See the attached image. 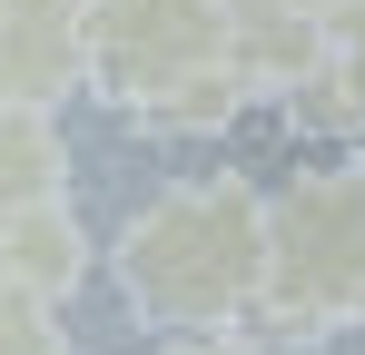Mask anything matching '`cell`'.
Listing matches in <instances>:
<instances>
[{
	"instance_id": "2",
	"label": "cell",
	"mask_w": 365,
	"mask_h": 355,
	"mask_svg": "<svg viewBox=\"0 0 365 355\" xmlns=\"http://www.w3.org/2000/svg\"><path fill=\"white\" fill-rule=\"evenodd\" d=\"M267 336H365V158L356 168H306L267 197Z\"/></svg>"
},
{
	"instance_id": "8",
	"label": "cell",
	"mask_w": 365,
	"mask_h": 355,
	"mask_svg": "<svg viewBox=\"0 0 365 355\" xmlns=\"http://www.w3.org/2000/svg\"><path fill=\"white\" fill-rule=\"evenodd\" d=\"M0 355H69V336H60V306H50V296L0 287Z\"/></svg>"
},
{
	"instance_id": "6",
	"label": "cell",
	"mask_w": 365,
	"mask_h": 355,
	"mask_svg": "<svg viewBox=\"0 0 365 355\" xmlns=\"http://www.w3.org/2000/svg\"><path fill=\"white\" fill-rule=\"evenodd\" d=\"M79 277H89V227H79V207L69 197H50V207H30L20 227H0V287L20 296H79Z\"/></svg>"
},
{
	"instance_id": "10",
	"label": "cell",
	"mask_w": 365,
	"mask_h": 355,
	"mask_svg": "<svg viewBox=\"0 0 365 355\" xmlns=\"http://www.w3.org/2000/svg\"><path fill=\"white\" fill-rule=\"evenodd\" d=\"M158 355H257V346L227 326V336H178V346H158Z\"/></svg>"
},
{
	"instance_id": "1",
	"label": "cell",
	"mask_w": 365,
	"mask_h": 355,
	"mask_svg": "<svg viewBox=\"0 0 365 355\" xmlns=\"http://www.w3.org/2000/svg\"><path fill=\"white\" fill-rule=\"evenodd\" d=\"M119 296L168 336H227L257 326L267 296V187L257 178H178L109 237Z\"/></svg>"
},
{
	"instance_id": "9",
	"label": "cell",
	"mask_w": 365,
	"mask_h": 355,
	"mask_svg": "<svg viewBox=\"0 0 365 355\" xmlns=\"http://www.w3.org/2000/svg\"><path fill=\"white\" fill-rule=\"evenodd\" d=\"M326 59H336V69L365 89V0H346V10L326 20Z\"/></svg>"
},
{
	"instance_id": "3",
	"label": "cell",
	"mask_w": 365,
	"mask_h": 355,
	"mask_svg": "<svg viewBox=\"0 0 365 355\" xmlns=\"http://www.w3.org/2000/svg\"><path fill=\"white\" fill-rule=\"evenodd\" d=\"M237 79L227 69V0H89V89L128 118Z\"/></svg>"
},
{
	"instance_id": "7",
	"label": "cell",
	"mask_w": 365,
	"mask_h": 355,
	"mask_svg": "<svg viewBox=\"0 0 365 355\" xmlns=\"http://www.w3.org/2000/svg\"><path fill=\"white\" fill-rule=\"evenodd\" d=\"M69 197V138L50 109H0V227Z\"/></svg>"
},
{
	"instance_id": "5",
	"label": "cell",
	"mask_w": 365,
	"mask_h": 355,
	"mask_svg": "<svg viewBox=\"0 0 365 355\" xmlns=\"http://www.w3.org/2000/svg\"><path fill=\"white\" fill-rule=\"evenodd\" d=\"M227 69L257 99H287L326 69V20L306 0H227Z\"/></svg>"
},
{
	"instance_id": "11",
	"label": "cell",
	"mask_w": 365,
	"mask_h": 355,
	"mask_svg": "<svg viewBox=\"0 0 365 355\" xmlns=\"http://www.w3.org/2000/svg\"><path fill=\"white\" fill-rule=\"evenodd\" d=\"M306 10H316V20H336V10H346V0H306Z\"/></svg>"
},
{
	"instance_id": "4",
	"label": "cell",
	"mask_w": 365,
	"mask_h": 355,
	"mask_svg": "<svg viewBox=\"0 0 365 355\" xmlns=\"http://www.w3.org/2000/svg\"><path fill=\"white\" fill-rule=\"evenodd\" d=\"M89 89V0H0V109H50Z\"/></svg>"
}]
</instances>
